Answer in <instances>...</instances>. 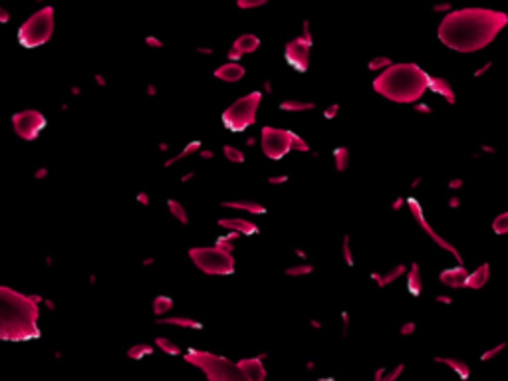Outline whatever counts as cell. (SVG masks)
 I'll use <instances>...</instances> for the list:
<instances>
[{"label":"cell","mask_w":508,"mask_h":381,"mask_svg":"<svg viewBox=\"0 0 508 381\" xmlns=\"http://www.w3.org/2000/svg\"><path fill=\"white\" fill-rule=\"evenodd\" d=\"M407 282H409V292H411V294H419V292H421V288H423V280H421V272H419L417 264H413V266H411V272H409Z\"/></svg>","instance_id":"20"},{"label":"cell","mask_w":508,"mask_h":381,"mask_svg":"<svg viewBox=\"0 0 508 381\" xmlns=\"http://www.w3.org/2000/svg\"><path fill=\"white\" fill-rule=\"evenodd\" d=\"M504 12L488 8H462L447 14L439 26V38L456 52H476L490 44L506 26Z\"/></svg>","instance_id":"1"},{"label":"cell","mask_w":508,"mask_h":381,"mask_svg":"<svg viewBox=\"0 0 508 381\" xmlns=\"http://www.w3.org/2000/svg\"><path fill=\"white\" fill-rule=\"evenodd\" d=\"M262 151L268 159H282L284 155L292 149V139L294 133L292 131H284V129H274V127H262Z\"/></svg>","instance_id":"8"},{"label":"cell","mask_w":508,"mask_h":381,"mask_svg":"<svg viewBox=\"0 0 508 381\" xmlns=\"http://www.w3.org/2000/svg\"><path fill=\"white\" fill-rule=\"evenodd\" d=\"M52 32H54V10L48 6V8H42L36 14H32L20 26L18 40L26 48H36V46L46 44L50 40Z\"/></svg>","instance_id":"4"},{"label":"cell","mask_w":508,"mask_h":381,"mask_svg":"<svg viewBox=\"0 0 508 381\" xmlns=\"http://www.w3.org/2000/svg\"><path fill=\"white\" fill-rule=\"evenodd\" d=\"M460 185H462V181H458V179H454V181H451V183H449V187H451V189H458Z\"/></svg>","instance_id":"42"},{"label":"cell","mask_w":508,"mask_h":381,"mask_svg":"<svg viewBox=\"0 0 508 381\" xmlns=\"http://www.w3.org/2000/svg\"><path fill=\"white\" fill-rule=\"evenodd\" d=\"M8 20V12L4 8H0V22H6Z\"/></svg>","instance_id":"43"},{"label":"cell","mask_w":508,"mask_h":381,"mask_svg":"<svg viewBox=\"0 0 508 381\" xmlns=\"http://www.w3.org/2000/svg\"><path fill=\"white\" fill-rule=\"evenodd\" d=\"M38 306L32 298L0 286V339L26 341L38 335Z\"/></svg>","instance_id":"2"},{"label":"cell","mask_w":508,"mask_h":381,"mask_svg":"<svg viewBox=\"0 0 508 381\" xmlns=\"http://www.w3.org/2000/svg\"><path fill=\"white\" fill-rule=\"evenodd\" d=\"M492 228H494V232H496V234H506L508 232V213H502V215H498V217L494 218Z\"/></svg>","instance_id":"24"},{"label":"cell","mask_w":508,"mask_h":381,"mask_svg":"<svg viewBox=\"0 0 508 381\" xmlns=\"http://www.w3.org/2000/svg\"><path fill=\"white\" fill-rule=\"evenodd\" d=\"M225 207H234V209H244L252 215H260L264 213V207L258 203H250V201H232V203H225Z\"/></svg>","instance_id":"19"},{"label":"cell","mask_w":508,"mask_h":381,"mask_svg":"<svg viewBox=\"0 0 508 381\" xmlns=\"http://www.w3.org/2000/svg\"><path fill=\"white\" fill-rule=\"evenodd\" d=\"M260 100H262V94L254 92V94L244 96L238 102H234L223 113V121L226 127L232 131H242V129L250 127L256 119V109L260 106Z\"/></svg>","instance_id":"7"},{"label":"cell","mask_w":508,"mask_h":381,"mask_svg":"<svg viewBox=\"0 0 508 381\" xmlns=\"http://www.w3.org/2000/svg\"><path fill=\"white\" fill-rule=\"evenodd\" d=\"M437 361H441V363H447L451 369H454L460 377H468L470 375V369H468V365L466 363H462V361H458V359H449V357H439Z\"/></svg>","instance_id":"21"},{"label":"cell","mask_w":508,"mask_h":381,"mask_svg":"<svg viewBox=\"0 0 508 381\" xmlns=\"http://www.w3.org/2000/svg\"><path fill=\"white\" fill-rule=\"evenodd\" d=\"M429 88H431L433 92H437L439 96H443L449 104L454 102V92H452V88L449 86L447 80H443V78H433V80H429Z\"/></svg>","instance_id":"17"},{"label":"cell","mask_w":508,"mask_h":381,"mask_svg":"<svg viewBox=\"0 0 508 381\" xmlns=\"http://www.w3.org/2000/svg\"><path fill=\"white\" fill-rule=\"evenodd\" d=\"M145 355V353H151V347L149 345H135L133 349H129V355L131 357H139V355Z\"/></svg>","instance_id":"33"},{"label":"cell","mask_w":508,"mask_h":381,"mask_svg":"<svg viewBox=\"0 0 508 381\" xmlns=\"http://www.w3.org/2000/svg\"><path fill=\"white\" fill-rule=\"evenodd\" d=\"M215 76L219 78V80H223V82H238L242 76H244V68L236 62H230V64H225V66H221L219 70H215Z\"/></svg>","instance_id":"13"},{"label":"cell","mask_w":508,"mask_h":381,"mask_svg":"<svg viewBox=\"0 0 508 381\" xmlns=\"http://www.w3.org/2000/svg\"><path fill=\"white\" fill-rule=\"evenodd\" d=\"M343 258H345V262H347V264H353V258H351V250H349V240H347V236H345V240H343Z\"/></svg>","instance_id":"35"},{"label":"cell","mask_w":508,"mask_h":381,"mask_svg":"<svg viewBox=\"0 0 508 381\" xmlns=\"http://www.w3.org/2000/svg\"><path fill=\"white\" fill-rule=\"evenodd\" d=\"M161 322H169V324H177V326H187V327H201V324L193 322V320H183V318H171V320H161Z\"/></svg>","instance_id":"29"},{"label":"cell","mask_w":508,"mask_h":381,"mask_svg":"<svg viewBox=\"0 0 508 381\" xmlns=\"http://www.w3.org/2000/svg\"><path fill=\"white\" fill-rule=\"evenodd\" d=\"M12 125H14V131L26 139V141H32L40 135V131L44 129L46 125V117L36 111V109H28V111H20L12 117Z\"/></svg>","instance_id":"9"},{"label":"cell","mask_w":508,"mask_h":381,"mask_svg":"<svg viewBox=\"0 0 508 381\" xmlns=\"http://www.w3.org/2000/svg\"><path fill=\"white\" fill-rule=\"evenodd\" d=\"M260 4H264V0H256V2H238V6H242V8H252V6H260Z\"/></svg>","instance_id":"37"},{"label":"cell","mask_w":508,"mask_h":381,"mask_svg":"<svg viewBox=\"0 0 508 381\" xmlns=\"http://www.w3.org/2000/svg\"><path fill=\"white\" fill-rule=\"evenodd\" d=\"M310 46L312 42L306 38H296L292 42H288L286 46V60L290 62V66H294L300 72L308 70V60H310Z\"/></svg>","instance_id":"10"},{"label":"cell","mask_w":508,"mask_h":381,"mask_svg":"<svg viewBox=\"0 0 508 381\" xmlns=\"http://www.w3.org/2000/svg\"><path fill=\"white\" fill-rule=\"evenodd\" d=\"M389 64H391V60L389 58H375V60H371V64H369V70H379V68H389Z\"/></svg>","instance_id":"31"},{"label":"cell","mask_w":508,"mask_h":381,"mask_svg":"<svg viewBox=\"0 0 508 381\" xmlns=\"http://www.w3.org/2000/svg\"><path fill=\"white\" fill-rule=\"evenodd\" d=\"M506 347V343H500V345H496V347H492L490 351H486V353H482V359H490L492 355H496V353H500L502 349Z\"/></svg>","instance_id":"36"},{"label":"cell","mask_w":508,"mask_h":381,"mask_svg":"<svg viewBox=\"0 0 508 381\" xmlns=\"http://www.w3.org/2000/svg\"><path fill=\"white\" fill-rule=\"evenodd\" d=\"M466 276H468V272L462 266H458V268H451V270L441 272V282L451 286V288H462L464 282H466Z\"/></svg>","instance_id":"14"},{"label":"cell","mask_w":508,"mask_h":381,"mask_svg":"<svg viewBox=\"0 0 508 381\" xmlns=\"http://www.w3.org/2000/svg\"><path fill=\"white\" fill-rule=\"evenodd\" d=\"M292 149H298V151H308V149H310V145H306V141L294 133V139H292Z\"/></svg>","instance_id":"32"},{"label":"cell","mask_w":508,"mask_h":381,"mask_svg":"<svg viewBox=\"0 0 508 381\" xmlns=\"http://www.w3.org/2000/svg\"><path fill=\"white\" fill-rule=\"evenodd\" d=\"M336 111H338V106L334 104L332 108H328L326 111H324V115H326V117H336Z\"/></svg>","instance_id":"39"},{"label":"cell","mask_w":508,"mask_h":381,"mask_svg":"<svg viewBox=\"0 0 508 381\" xmlns=\"http://www.w3.org/2000/svg\"><path fill=\"white\" fill-rule=\"evenodd\" d=\"M403 203H405V199H397L395 203H393V211H399V209H401V205H403Z\"/></svg>","instance_id":"44"},{"label":"cell","mask_w":508,"mask_h":381,"mask_svg":"<svg viewBox=\"0 0 508 381\" xmlns=\"http://www.w3.org/2000/svg\"><path fill=\"white\" fill-rule=\"evenodd\" d=\"M221 226L230 228V230H234V232H238V234H252V232L258 230L254 222H248V220H244V218H223V220H221Z\"/></svg>","instance_id":"15"},{"label":"cell","mask_w":508,"mask_h":381,"mask_svg":"<svg viewBox=\"0 0 508 381\" xmlns=\"http://www.w3.org/2000/svg\"><path fill=\"white\" fill-rule=\"evenodd\" d=\"M437 302H443V304H451V298H449V296H437Z\"/></svg>","instance_id":"41"},{"label":"cell","mask_w":508,"mask_h":381,"mask_svg":"<svg viewBox=\"0 0 508 381\" xmlns=\"http://www.w3.org/2000/svg\"><path fill=\"white\" fill-rule=\"evenodd\" d=\"M334 157H336V169L338 171L345 169V165H347V149L345 147H338L334 151Z\"/></svg>","instance_id":"25"},{"label":"cell","mask_w":508,"mask_h":381,"mask_svg":"<svg viewBox=\"0 0 508 381\" xmlns=\"http://www.w3.org/2000/svg\"><path fill=\"white\" fill-rule=\"evenodd\" d=\"M157 345L163 347L167 353H179V347H177L173 341H169V339H163V337H161V339H157Z\"/></svg>","instance_id":"30"},{"label":"cell","mask_w":508,"mask_h":381,"mask_svg":"<svg viewBox=\"0 0 508 381\" xmlns=\"http://www.w3.org/2000/svg\"><path fill=\"white\" fill-rule=\"evenodd\" d=\"M189 254H191V260L207 274H230L234 270V258L230 250L221 244L191 248Z\"/></svg>","instance_id":"6"},{"label":"cell","mask_w":508,"mask_h":381,"mask_svg":"<svg viewBox=\"0 0 508 381\" xmlns=\"http://www.w3.org/2000/svg\"><path fill=\"white\" fill-rule=\"evenodd\" d=\"M242 379L250 381H262L266 377V369H264V363H262V357H250V359H240L236 363Z\"/></svg>","instance_id":"12"},{"label":"cell","mask_w":508,"mask_h":381,"mask_svg":"<svg viewBox=\"0 0 508 381\" xmlns=\"http://www.w3.org/2000/svg\"><path fill=\"white\" fill-rule=\"evenodd\" d=\"M169 209L171 213L175 215V217L179 218L181 222H187V215H185V211H183V207L177 203V201H169Z\"/></svg>","instance_id":"28"},{"label":"cell","mask_w":508,"mask_h":381,"mask_svg":"<svg viewBox=\"0 0 508 381\" xmlns=\"http://www.w3.org/2000/svg\"><path fill=\"white\" fill-rule=\"evenodd\" d=\"M417 111H423V113H429V106H417Z\"/></svg>","instance_id":"47"},{"label":"cell","mask_w":508,"mask_h":381,"mask_svg":"<svg viewBox=\"0 0 508 381\" xmlns=\"http://www.w3.org/2000/svg\"><path fill=\"white\" fill-rule=\"evenodd\" d=\"M413 329H415V324H405V326L401 327V331H403L405 335H409V333H411Z\"/></svg>","instance_id":"40"},{"label":"cell","mask_w":508,"mask_h":381,"mask_svg":"<svg viewBox=\"0 0 508 381\" xmlns=\"http://www.w3.org/2000/svg\"><path fill=\"white\" fill-rule=\"evenodd\" d=\"M264 90H266V92H272V86H270V82H266V84H264Z\"/></svg>","instance_id":"49"},{"label":"cell","mask_w":508,"mask_h":381,"mask_svg":"<svg viewBox=\"0 0 508 381\" xmlns=\"http://www.w3.org/2000/svg\"><path fill=\"white\" fill-rule=\"evenodd\" d=\"M171 306V298H165V296H159L157 300H155V314H163V312H167Z\"/></svg>","instance_id":"27"},{"label":"cell","mask_w":508,"mask_h":381,"mask_svg":"<svg viewBox=\"0 0 508 381\" xmlns=\"http://www.w3.org/2000/svg\"><path fill=\"white\" fill-rule=\"evenodd\" d=\"M286 181V177H272L270 179V183H284Z\"/></svg>","instance_id":"46"},{"label":"cell","mask_w":508,"mask_h":381,"mask_svg":"<svg viewBox=\"0 0 508 381\" xmlns=\"http://www.w3.org/2000/svg\"><path fill=\"white\" fill-rule=\"evenodd\" d=\"M405 203H407V205H409V209H411V213H413V217L417 218V222H419V224H421V226H423V228H425V230H427V232H429V234H431V236H433V240H435V242H437V244H441V246H443V248H447V250H451L452 254H454V256H456V260H458V262H462V258H460V254H458V252H456V248H454V246H452V244H449V242H447V240H445V238H441V236H439V234H437V232H435V230H433V228H431V226H429V222H427V220H425V217H423V211H421V207H419V203H417V201H415V199H407V201H405Z\"/></svg>","instance_id":"11"},{"label":"cell","mask_w":508,"mask_h":381,"mask_svg":"<svg viewBox=\"0 0 508 381\" xmlns=\"http://www.w3.org/2000/svg\"><path fill=\"white\" fill-rule=\"evenodd\" d=\"M458 203H460V201H458V199H456V197H452L451 201H449V205H451L452 209H456V207H458Z\"/></svg>","instance_id":"45"},{"label":"cell","mask_w":508,"mask_h":381,"mask_svg":"<svg viewBox=\"0 0 508 381\" xmlns=\"http://www.w3.org/2000/svg\"><path fill=\"white\" fill-rule=\"evenodd\" d=\"M280 109L284 111H306V109H314V104H308V102H296V100H286L280 104Z\"/></svg>","instance_id":"22"},{"label":"cell","mask_w":508,"mask_h":381,"mask_svg":"<svg viewBox=\"0 0 508 381\" xmlns=\"http://www.w3.org/2000/svg\"><path fill=\"white\" fill-rule=\"evenodd\" d=\"M312 272V266H296V268H288L286 274L290 276H302V274H310Z\"/></svg>","instance_id":"34"},{"label":"cell","mask_w":508,"mask_h":381,"mask_svg":"<svg viewBox=\"0 0 508 381\" xmlns=\"http://www.w3.org/2000/svg\"><path fill=\"white\" fill-rule=\"evenodd\" d=\"M185 359L193 365H197L199 369H203L207 373V377L213 381H238L242 379L238 367L234 363H230L225 357H219V355H213V353H207V351H189L185 355Z\"/></svg>","instance_id":"5"},{"label":"cell","mask_w":508,"mask_h":381,"mask_svg":"<svg viewBox=\"0 0 508 381\" xmlns=\"http://www.w3.org/2000/svg\"><path fill=\"white\" fill-rule=\"evenodd\" d=\"M258 44H260V40H258L256 36H252V34H244V36H240V38L234 42L232 50H236L240 56H244V54L254 52V50L258 48Z\"/></svg>","instance_id":"16"},{"label":"cell","mask_w":508,"mask_h":381,"mask_svg":"<svg viewBox=\"0 0 508 381\" xmlns=\"http://www.w3.org/2000/svg\"><path fill=\"white\" fill-rule=\"evenodd\" d=\"M225 155H226V159L232 161V163H242V161H244L242 151H238V149H234V147H230V145H226L225 147Z\"/></svg>","instance_id":"26"},{"label":"cell","mask_w":508,"mask_h":381,"mask_svg":"<svg viewBox=\"0 0 508 381\" xmlns=\"http://www.w3.org/2000/svg\"><path fill=\"white\" fill-rule=\"evenodd\" d=\"M401 369H403V365H397V367H395V369H393V371H387V381H389V379H395L397 375L401 373Z\"/></svg>","instance_id":"38"},{"label":"cell","mask_w":508,"mask_h":381,"mask_svg":"<svg viewBox=\"0 0 508 381\" xmlns=\"http://www.w3.org/2000/svg\"><path fill=\"white\" fill-rule=\"evenodd\" d=\"M403 272H405V266H397V268H393V270H391V272L387 274L385 278H379V274H371V278H373V280H377V284H379V286L383 288V286H385L387 282L395 280L397 276H401V274H403Z\"/></svg>","instance_id":"23"},{"label":"cell","mask_w":508,"mask_h":381,"mask_svg":"<svg viewBox=\"0 0 508 381\" xmlns=\"http://www.w3.org/2000/svg\"><path fill=\"white\" fill-rule=\"evenodd\" d=\"M429 80L431 78L417 64H395L373 82V90L397 104H413L423 98Z\"/></svg>","instance_id":"3"},{"label":"cell","mask_w":508,"mask_h":381,"mask_svg":"<svg viewBox=\"0 0 508 381\" xmlns=\"http://www.w3.org/2000/svg\"><path fill=\"white\" fill-rule=\"evenodd\" d=\"M449 8V4H443V6H435V10L439 12V10H447Z\"/></svg>","instance_id":"48"},{"label":"cell","mask_w":508,"mask_h":381,"mask_svg":"<svg viewBox=\"0 0 508 381\" xmlns=\"http://www.w3.org/2000/svg\"><path fill=\"white\" fill-rule=\"evenodd\" d=\"M486 280H488V264H482V266H478L472 274L466 276L464 286H466V288H482Z\"/></svg>","instance_id":"18"}]
</instances>
